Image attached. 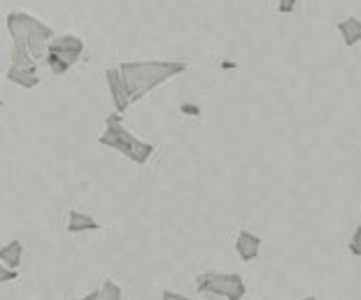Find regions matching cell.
<instances>
[{
	"mask_svg": "<svg viewBox=\"0 0 361 300\" xmlns=\"http://www.w3.org/2000/svg\"><path fill=\"white\" fill-rule=\"evenodd\" d=\"M187 68L189 65L182 63V61L152 58V61H124V63H119V73L126 84L130 103H137V100H142L149 91H154L161 84L187 73Z\"/></svg>",
	"mask_w": 361,
	"mask_h": 300,
	"instance_id": "cell-1",
	"label": "cell"
},
{
	"mask_svg": "<svg viewBox=\"0 0 361 300\" xmlns=\"http://www.w3.org/2000/svg\"><path fill=\"white\" fill-rule=\"evenodd\" d=\"M7 33H10L14 47L28 51L37 63L44 61V56H47V44L56 37L49 24H44L42 19L33 17V14L19 10L7 14Z\"/></svg>",
	"mask_w": 361,
	"mask_h": 300,
	"instance_id": "cell-2",
	"label": "cell"
},
{
	"mask_svg": "<svg viewBox=\"0 0 361 300\" xmlns=\"http://www.w3.org/2000/svg\"><path fill=\"white\" fill-rule=\"evenodd\" d=\"M98 142H101L103 147H110L114 151H119L121 156H126L128 161H133V163H137V165H145L152 154H154V144L137 140V137L130 133L124 124H121L119 112L107 114L105 130L101 133V137H98Z\"/></svg>",
	"mask_w": 361,
	"mask_h": 300,
	"instance_id": "cell-3",
	"label": "cell"
},
{
	"mask_svg": "<svg viewBox=\"0 0 361 300\" xmlns=\"http://www.w3.org/2000/svg\"><path fill=\"white\" fill-rule=\"evenodd\" d=\"M82 54H84V40H82V37L73 35V33L56 35L47 44V56H44V63H47V68L54 75H66L82 58Z\"/></svg>",
	"mask_w": 361,
	"mask_h": 300,
	"instance_id": "cell-4",
	"label": "cell"
},
{
	"mask_svg": "<svg viewBox=\"0 0 361 300\" xmlns=\"http://www.w3.org/2000/svg\"><path fill=\"white\" fill-rule=\"evenodd\" d=\"M196 291L224 300H243L247 294V284L238 273H203L196 277Z\"/></svg>",
	"mask_w": 361,
	"mask_h": 300,
	"instance_id": "cell-5",
	"label": "cell"
},
{
	"mask_svg": "<svg viewBox=\"0 0 361 300\" xmlns=\"http://www.w3.org/2000/svg\"><path fill=\"white\" fill-rule=\"evenodd\" d=\"M105 80H107V89H110V98H112L114 112L124 114L130 107V98H128L126 84H124V80H121L119 68H107V70H105Z\"/></svg>",
	"mask_w": 361,
	"mask_h": 300,
	"instance_id": "cell-6",
	"label": "cell"
},
{
	"mask_svg": "<svg viewBox=\"0 0 361 300\" xmlns=\"http://www.w3.org/2000/svg\"><path fill=\"white\" fill-rule=\"evenodd\" d=\"M261 244L264 240L252 233V230H238V237H235V254L240 256L243 263H252V261L259 258V251H261Z\"/></svg>",
	"mask_w": 361,
	"mask_h": 300,
	"instance_id": "cell-7",
	"label": "cell"
},
{
	"mask_svg": "<svg viewBox=\"0 0 361 300\" xmlns=\"http://www.w3.org/2000/svg\"><path fill=\"white\" fill-rule=\"evenodd\" d=\"M94 230H101V221L91 217L89 212H80V210L68 212V233L78 235V233H94Z\"/></svg>",
	"mask_w": 361,
	"mask_h": 300,
	"instance_id": "cell-8",
	"label": "cell"
},
{
	"mask_svg": "<svg viewBox=\"0 0 361 300\" xmlns=\"http://www.w3.org/2000/svg\"><path fill=\"white\" fill-rule=\"evenodd\" d=\"M336 28L343 37L345 47H357L361 42V19L359 17H345L343 21H338Z\"/></svg>",
	"mask_w": 361,
	"mask_h": 300,
	"instance_id": "cell-9",
	"label": "cell"
},
{
	"mask_svg": "<svg viewBox=\"0 0 361 300\" xmlns=\"http://www.w3.org/2000/svg\"><path fill=\"white\" fill-rule=\"evenodd\" d=\"M0 261L12 268V270H19L21 261H24V244H21V240H12L0 247Z\"/></svg>",
	"mask_w": 361,
	"mask_h": 300,
	"instance_id": "cell-10",
	"label": "cell"
},
{
	"mask_svg": "<svg viewBox=\"0 0 361 300\" xmlns=\"http://www.w3.org/2000/svg\"><path fill=\"white\" fill-rule=\"evenodd\" d=\"M7 82L17 84L21 89H35L40 84V75L37 73H26V70H17V68H7Z\"/></svg>",
	"mask_w": 361,
	"mask_h": 300,
	"instance_id": "cell-11",
	"label": "cell"
},
{
	"mask_svg": "<svg viewBox=\"0 0 361 300\" xmlns=\"http://www.w3.org/2000/svg\"><path fill=\"white\" fill-rule=\"evenodd\" d=\"M10 65L17 68V70H26V73H37V61L30 56L28 51L14 47L12 44V56H10Z\"/></svg>",
	"mask_w": 361,
	"mask_h": 300,
	"instance_id": "cell-12",
	"label": "cell"
},
{
	"mask_svg": "<svg viewBox=\"0 0 361 300\" xmlns=\"http://www.w3.org/2000/svg\"><path fill=\"white\" fill-rule=\"evenodd\" d=\"M96 300H124V291L114 280H105Z\"/></svg>",
	"mask_w": 361,
	"mask_h": 300,
	"instance_id": "cell-13",
	"label": "cell"
},
{
	"mask_svg": "<svg viewBox=\"0 0 361 300\" xmlns=\"http://www.w3.org/2000/svg\"><path fill=\"white\" fill-rule=\"evenodd\" d=\"M348 251L352 254V256H361V224L352 230L350 242H348Z\"/></svg>",
	"mask_w": 361,
	"mask_h": 300,
	"instance_id": "cell-14",
	"label": "cell"
},
{
	"mask_svg": "<svg viewBox=\"0 0 361 300\" xmlns=\"http://www.w3.org/2000/svg\"><path fill=\"white\" fill-rule=\"evenodd\" d=\"M19 277V270H12V268H7L3 261H0V284H10Z\"/></svg>",
	"mask_w": 361,
	"mask_h": 300,
	"instance_id": "cell-15",
	"label": "cell"
},
{
	"mask_svg": "<svg viewBox=\"0 0 361 300\" xmlns=\"http://www.w3.org/2000/svg\"><path fill=\"white\" fill-rule=\"evenodd\" d=\"M180 112L187 114V117H201V107H198L196 103H182Z\"/></svg>",
	"mask_w": 361,
	"mask_h": 300,
	"instance_id": "cell-16",
	"label": "cell"
},
{
	"mask_svg": "<svg viewBox=\"0 0 361 300\" xmlns=\"http://www.w3.org/2000/svg\"><path fill=\"white\" fill-rule=\"evenodd\" d=\"M298 0H278V12L280 14H291L296 10Z\"/></svg>",
	"mask_w": 361,
	"mask_h": 300,
	"instance_id": "cell-17",
	"label": "cell"
},
{
	"mask_svg": "<svg viewBox=\"0 0 361 300\" xmlns=\"http://www.w3.org/2000/svg\"><path fill=\"white\" fill-rule=\"evenodd\" d=\"M161 300H191L189 296L175 294V291H161Z\"/></svg>",
	"mask_w": 361,
	"mask_h": 300,
	"instance_id": "cell-18",
	"label": "cell"
},
{
	"mask_svg": "<svg viewBox=\"0 0 361 300\" xmlns=\"http://www.w3.org/2000/svg\"><path fill=\"white\" fill-rule=\"evenodd\" d=\"M98 291H101V289H94V291H89L87 296H82V298H75V300H96V298H98Z\"/></svg>",
	"mask_w": 361,
	"mask_h": 300,
	"instance_id": "cell-19",
	"label": "cell"
},
{
	"mask_svg": "<svg viewBox=\"0 0 361 300\" xmlns=\"http://www.w3.org/2000/svg\"><path fill=\"white\" fill-rule=\"evenodd\" d=\"M301 300H317V298H314V296H305V298H301Z\"/></svg>",
	"mask_w": 361,
	"mask_h": 300,
	"instance_id": "cell-20",
	"label": "cell"
},
{
	"mask_svg": "<svg viewBox=\"0 0 361 300\" xmlns=\"http://www.w3.org/2000/svg\"><path fill=\"white\" fill-rule=\"evenodd\" d=\"M0 107H3V100H0Z\"/></svg>",
	"mask_w": 361,
	"mask_h": 300,
	"instance_id": "cell-21",
	"label": "cell"
}]
</instances>
